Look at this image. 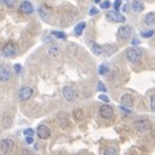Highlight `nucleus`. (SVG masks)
<instances>
[{"mask_svg":"<svg viewBox=\"0 0 155 155\" xmlns=\"http://www.w3.org/2000/svg\"><path fill=\"white\" fill-rule=\"evenodd\" d=\"M36 134L40 140H48L51 137V129L45 124H39L36 128Z\"/></svg>","mask_w":155,"mask_h":155,"instance_id":"5","label":"nucleus"},{"mask_svg":"<svg viewBox=\"0 0 155 155\" xmlns=\"http://www.w3.org/2000/svg\"><path fill=\"white\" fill-rule=\"evenodd\" d=\"M2 56L5 58H14L17 56V48L12 41L7 43L2 48Z\"/></svg>","mask_w":155,"mask_h":155,"instance_id":"2","label":"nucleus"},{"mask_svg":"<svg viewBox=\"0 0 155 155\" xmlns=\"http://www.w3.org/2000/svg\"><path fill=\"white\" fill-rule=\"evenodd\" d=\"M0 3L4 4V5L8 7V8H13L16 5V0H0Z\"/></svg>","mask_w":155,"mask_h":155,"instance_id":"23","label":"nucleus"},{"mask_svg":"<svg viewBox=\"0 0 155 155\" xmlns=\"http://www.w3.org/2000/svg\"><path fill=\"white\" fill-rule=\"evenodd\" d=\"M125 56H127L128 61L129 62H138L142 57V51L140 48H136V47H130L125 51Z\"/></svg>","mask_w":155,"mask_h":155,"instance_id":"1","label":"nucleus"},{"mask_svg":"<svg viewBox=\"0 0 155 155\" xmlns=\"http://www.w3.org/2000/svg\"><path fill=\"white\" fill-rule=\"evenodd\" d=\"M62 96H64V98L66 101H69V102H72L75 98H76V92L75 89L72 88L70 85H66L62 88Z\"/></svg>","mask_w":155,"mask_h":155,"instance_id":"7","label":"nucleus"},{"mask_svg":"<svg viewBox=\"0 0 155 155\" xmlns=\"http://www.w3.org/2000/svg\"><path fill=\"white\" fill-rule=\"evenodd\" d=\"M98 98H100L101 101H104L105 104H109V101H110V100H109V97L106 96V94H100V96H98Z\"/></svg>","mask_w":155,"mask_h":155,"instance_id":"32","label":"nucleus"},{"mask_svg":"<svg viewBox=\"0 0 155 155\" xmlns=\"http://www.w3.org/2000/svg\"><path fill=\"white\" fill-rule=\"evenodd\" d=\"M113 114H114V110L110 105H102L100 107V115L102 116L104 119H110L113 118Z\"/></svg>","mask_w":155,"mask_h":155,"instance_id":"11","label":"nucleus"},{"mask_svg":"<svg viewBox=\"0 0 155 155\" xmlns=\"http://www.w3.org/2000/svg\"><path fill=\"white\" fill-rule=\"evenodd\" d=\"M120 5H122V0H115V3H114V9L116 12L120 9Z\"/></svg>","mask_w":155,"mask_h":155,"instance_id":"30","label":"nucleus"},{"mask_svg":"<svg viewBox=\"0 0 155 155\" xmlns=\"http://www.w3.org/2000/svg\"><path fill=\"white\" fill-rule=\"evenodd\" d=\"M106 18H107L110 22H120V23H123L125 21V17L123 16V14L118 13L116 11L107 12V13H106Z\"/></svg>","mask_w":155,"mask_h":155,"instance_id":"10","label":"nucleus"},{"mask_svg":"<svg viewBox=\"0 0 155 155\" xmlns=\"http://www.w3.org/2000/svg\"><path fill=\"white\" fill-rule=\"evenodd\" d=\"M13 149H14L13 140H11V138H4V140L0 141V150H2V153L8 154V153L13 151Z\"/></svg>","mask_w":155,"mask_h":155,"instance_id":"9","label":"nucleus"},{"mask_svg":"<svg viewBox=\"0 0 155 155\" xmlns=\"http://www.w3.org/2000/svg\"><path fill=\"white\" fill-rule=\"evenodd\" d=\"M143 8H145V5H143L142 2H140V0H133V3H132V9H133L136 13L142 12Z\"/></svg>","mask_w":155,"mask_h":155,"instance_id":"17","label":"nucleus"},{"mask_svg":"<svg viewBox=\"0 0 155 155\" xmlns=\"http://www.w3.org/2000/svg\"><path fill=\"white\" fill-rule=\"evenodd\" d=\"M130 35H132V27L130 26H120L118 28V38L120 39V40H128V39L130 38Z\"/></svg>","mask_w":155,"mask_h":155,"instance_id":"8","label":"nucleus"},{"mask_svg":"<svg viewBox=\"0 0 155 155\" xmlns=\"http://www.w3.org/2000/svg\"><path fill=\"white\" fill-rule=\"evenodd\" d=\"M47 52H48V56H49V57H57L58 54H60L61 49H60V47H58V45L52 44V45H49V47H48Z\"/></svg>","mask_w":155,"mask_h":155,"instance_id":"15","label":"nucleus"},{"mask_svg":"<svg viewBox=\"0 0 155 155\" xmlns=\"http://www.w3.org/2000/svg\"><path fill=\"white\" fill-rule=\"evenodd\" d=\"M109 72V66L106 65V64H102V65H100L98 67V74L100 75H106Z\"/></svg>","mask_w":155,"mask_h":155,"instance_id":"21","label":"nucleus"},{"mask_svg":"<svg viewBox=\"0 0 155 155\" xmlns=\"http://www.w3.org/2000/svg\"><path fill=\"white\" fill-rule=\"evenodd\" d=\"M85 26H87V23H85L84 21H83V22H79V23H78V25L74 27V34H75L76 36H80L81 34H83Z\"/></svg>","mask_w":155,"mask_h":155,"instance_id":"18","label":"nucleus"},{"mask_svg":"<svg viewBox=\"0 0 155 155\" xmlns=\"http://www.w3.org/2000/svg\"><path fill=\"white\" fill-rule=\"evenodd\" d=\"M98 13V9H97L96 7H92L91 11H89V16H94V14Z\"/></svg>","mask_w":155,"mask_h":155,"instance_id":"35","label":"nucleus"},{"mask_svg":"<svg viewBox=\"0 0 155 155\" xmlns=\"http://www.w3.org/2000/svg\"><path fill=\"white\" fill-rule=\"evenodd\" d=\"M25 141L26 143H34V136H25Z\"/></svg>","mask_w":155,"mask_h":155,"instance_id":"34","label":"nucleus"},{"mask_svg":"<svg viewBox=\"0 0 155 155\" xmlns=\"http://www.w3.org/2000/svg\"><path fill=\"white\" fill-rule=\"evenodd\" d=\"M19 11H21L23 14H31L34 12V7L28 0H23L21 3V5H19Z\"/></svg>","mask_w":155,"mask_h":155,"instance_id":"12","label":"nucleus"},{"mask_svg":"<svg viewBox=\"0 0 155 155\" xmlns=\"http://www.w3.org/2000/svg\"><path fill=\"white\" fill-rule=\"evenodd\" d=\"M130 44H132L133 47H136V45H138V44H140V40H138L137 38H133V39H132V41H130Z\"/></svg>","mask_w":155,"mask_h":155,"instance_id":"37","label":"nucleus"},{"mask_svg":"<svg viewBox=\"0 0 155 155\" xmlns=\"http://www.w3.org/2000/svg\"><path fill=\"white\" fill-rule=\"evenodd\" d=\"M13 70L16 71V74H21V71H22V66L19 65V64H16L13 66Z\"/></svg>","mask_w":155,"mask_h":155,"instance_id":"29","label":"nucleus"},{"mask_svg":"<svg viewBox=\"0 0 155 155\" xmlns=\"http://www.w3.org/2000/svg\"><path fill=\"white\" fill-rule=\"evenodd\" d=\"M23 134H25V136H34V134H35V132H34L32 128H26L25 130H23Z\"/></svg>","mask_w":155,"mask_h":155,"instance_id":"28","label":"nucleus"},{"mask_svg":"<svg viewBox=\"0 0 155 155\" xmlns=\"http://www.w3.org/2000/svg\"><path fill=\"white\" fill-rule=\"evenodd\" d=\"M134 124V128L138 130L140 133H145V132H149L150 130V122L147 119H137Z\"/></svg>","mask_w":155,"mask_h":155,"instance_id":"3","label":"nucleus"},{"mask_svg":"<svg viewBox=\"0 0 155 155\" xmlns=\"http://www.w3.org/2000/svg\"><path fill=\"white\" fill-rule=\"evenodd\" d=\"M120 104L123 106H128V107H132L133 106V98L130 94H123L122 98H120Z\"/></svg>","mask_w":155,"mask_h":155,"instance_id":"14","label":"nucleus"},{"mask_svg":"<svg viewBox=\"0 0 155 155\" xmlns=\"http://www.w3.org/2000/svg\"><path fill=\"white\" fill-rule=\"evenodd\" d=\"M150 106H151V110L155 111V96L151 97V101H150Z\"/></svg>","mask_w":155,"mask_h":155,"instance_id":"36","label":"nucleus"},{"mask_svg":"<svg viewBox=\"0 0 155 155\" xmlns=\"http://www.w3.org/2000/svg\"><path fill=\"white\" fill-rule=\"evenodd\" d=\"M143 22H145V25H147V26H153L155 23V13H153V12L147 13L146 16H145Z\"/></svg>","mask_w":155,"mask_h":155,"instance_id":"16","label":"nucleus"},{"mask_svg":"<svg viewBox=\"0 0 155 155\" xmlns=\"http://www.w3.org/2000/svg\"><path fill=\"white\" fill-rule=\"evenodd\" d=\"M120 8H122V11H123V12H127L128 5H127V4H124V5H120Z\"/></svg>","mask_w":155,"mask_h":155,"instance_id":"38","label":"nucleus"},{"mask_svg":"<svg viewBox=\"0 0 155 155\" xmlns=\"http://www.w3.org/2000/svg\"><path fill=\"white\" fill-rule=\"evenodd\" d=\"M100 4H101V8H102V9H109L111 7V4H110L109 0H104V2H101Z\"/></svg>","mask_w":155,"mask_h":155,"instance_id":"27","label":"nucleus"},{"mask_svg":"<svg viewBox=\"0 0 155 155\" xmlns=\"http://www.w3.org/2000/svg\"><path fill=\"white\" fill-rule=\"evenodd\" d=\"M32 94H34V89L31 88V87L23 85L22 88L19 89V92H18V98L21 101H27V100L31 98Z\"/></svg>","mask_w":155,"mask_h":155,"instance_id":"6","label":"nucleus"},{"mask_svg":"<svg viewBox=\"0 0 155 155\" xmlns=\"http://www.w3.org/2000/svg\"><path fill=\"white\" fill-rule=\"evenodd\" d=\"M39 16H40L41 19H44V21H49L51 19V11L49 8L45 7V5H41L39 8Z\"/></svg>","mask_w":155,"mask_h":155,"instance_id":"13","label":"nucleus"},{"mask_svg":"<svg viewBox=\"0 0 155 155\" xmlns=\"http://www.w3.org/2000/svg\"><path fill=\"white\" fill-rule=\"evenodd\" d=\"M154 34H155V31L150 28V30L142 31V32H141V36H142V38H151V36H154Z\"/></svg>","mask_w":155,"mask_h":155,"instance_id":"24","label":"nucleus"},{"mask_svg":"<svg viewBox=\"0 0 155 155\" xmlns=\"http://www.w3.org/2000/svg\"><path fill=\"white\" fill-rule=\"evenodd\" d=\"M51 35H52V36H54V38H57V39H64V40L67 38V36H66V34H65V32H62V31H52V32H51Z\"/></svg>","mask_w":155,"mask_h":155,"instance_id":"22","label":"nucleus"},{"mask_svg":"<svg viewBox=\"0 0 155 155\" xmlns=\"http://www.w3.org/2000/svg\"><path fill=\"white\" fill-rule=\"evenodd\" d=\"M104 153L105 154H116V153H118V150L114 149V147H109V149H106Z\"/></svg>","mask_w":155,"mask_h":155,"instance_id":"31","label":"nucleus"},{"mask_svg":"<svg viewBox=\"0 0 155 155\" xmlns=\"http://www.w3.org/2000/svg\"><path fill=\"white\" fill-rule=\"evenodd\" d=\"M74 116H75V119H78V120L83 119V110H80V109L74 110Z\"/></svg>","mask_w":155,"mask_h":155,"instance_id":"25","label":"nucleus"},{"mask_svg":"<svg viewBox=\"0 0 155 155\" xmlns=\"http://www.w3.org/2000/svg\"><path fill=\"white\" fill-rule=\"evenodd\" d=\"M101 2H102V0H94V3H97V4L101 3Z\"/></svg>","mask_w":155,"mask_h":155,"instance_id":"40","label":"nucleus"},{"mask_svg":"<svg viewBox=\"0 0 155 155\" xmlns=\"http://www.w3.org/2000/svg\"><path fill=\"white\" fill-rule=\"evenodd\" d=\"M97 91L106 93V92H107V88H106V85L102 83V81H98V84H97Z\"/></svg>","mask_w":155,"mask_h":155,"instance_id":"26","label":"nucleus"},{"mask_svg":"<svg viewBox=\"0 0 155 155\" xmlns=\"http://www.w3.org/2000/svg\"><path fill=\"white\" fill-rule=\"evenodd\" d=\"M22 154H31V151H30V150H27V149H23L22 150Z\"/></svg>","mask_w":155,"mask_h":155,"instance_id":"39","label":"nucleus"},{"mask_svg":"<svg viewBox=\"0 0 155 155\" xmlns=\"http://www.w3.org/2000/svg\"><path fill=\"white\" fill-rule=\"evenodd\" d=\"M12 78V70L11 67L7 65H0V81L2 83H7Z\"/></svg>","mask_w":155,"mask_h":155,"instance_id":"4","label":"nucleus"},{"mask_svg":"<svg viewBox=\"0 0 155 155\" xmlns=\"http://www.w3.org/2000/svg\"><path fill=\"white\" fill-rule=\"evenodd\" d=\"M102 47H101L100 44H97V43H92V52L94 53L96 56H101L102 54Z\"/></svg>","mask_w":155,"mask_h":155,"instance_id":"19","label":"nucleus"},{"mask_svg":"<svg viewBox=\"0 0 155 155\" xmlns=\"http://www.w3.org/2000/svg\"><path fill=\"white\" fill-rule=\"evenodd\" d=\"M57 119H58V122H60L61 125H66V124H69V120H67V116L65 113H58L57 115Z\"/></svg>","mask_w":155,"mask_h":155,"instance_id":"20","label":"nucleus"},{"mask_svg":"<svg viewBox=\"0 0 155 155\" xmlns=\"http://www.w3.org/2000/svg\"><path fill=\"white\" fill-rule=\"evenodd\" d=\"M119 109H120V111H122V113H125V114H130V110H129V109H127V106H123V105H120V106H119Z\"/></svg>","mask_w":155,"mask_h":155,"instance_id":"33","label":"nucleus"}]
</instances>
